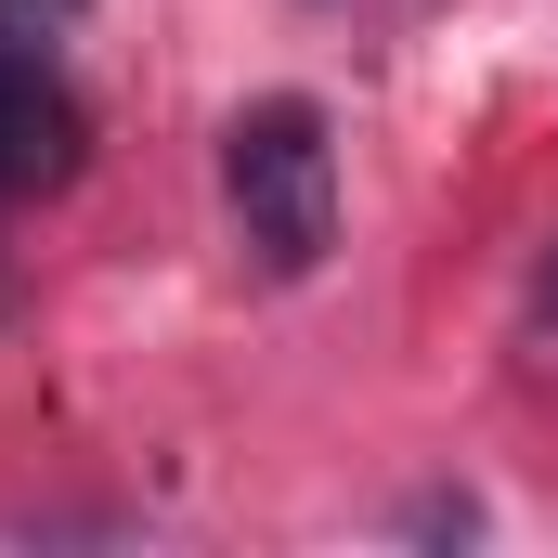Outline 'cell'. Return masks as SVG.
Returning a JSON list of instances; mask_svg holds the SVG:
<instances>
[{
    "label": "cell",
    "instance_id": "cell-1",
    "mask_svg": "<svg viewBox=\"0 0 558 558\" xmlns=\"http://www.w3.org/2000/svg\"><path fill=\"white\" fill-rule=\"evenodd\" d=\"M221 195H234V234H247V260L274 286L325 274V247H338V143H325V105H247L234 131H221Z\"/></svg>",
    "mask_w": 558,
    "mask_h": 558
},
{
    "label": "cell",
    "instance_id": "cell-2",
    "mask_svg": "<svg viewBox=\"0 0 558 558\" xmlns=\"http://www.w3.org/2000/svg\"><path fill=\"white\" fill-rule=\"evenodd\" d=\"M65 156H78V105H65V78H52L39 52L0 39V195L65 182Z\"/></svg>",
    "mask_w": 558,
    "mask_h": 558
}]
</instances>
